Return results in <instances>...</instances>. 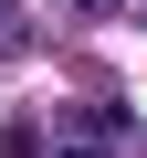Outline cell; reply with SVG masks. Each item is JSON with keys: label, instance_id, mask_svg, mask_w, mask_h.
<instances>
[{"label": "cell", "instance_id": "cell-4", "mask_svg": "<svg viewBox=\"0 0 147 158\" xmlns=\"http://www.w3.org/2000/svg\"><path fill=\"white\" fill-rule=\"evenodd\" d=\"M74 158H105V148H74Z\"/></svg>", "mask_w": 147, "mask_h": 158}, {"label": "cell", "instance_id": "cell-1", "mask_svg": "<svg viewBox=\"0 0 147 158\" xmlns=\"http://www.w3.org/2000/svg\"><path fill=\"white\" fill-rule=\"evenodd\" d=\"M0 158H42V137L32 127H0Z\"/></svg>", "mask_w": 147, "mask_h": 158}, {"label": "cell", "instance_id": "cell-2", "mask_svg": "<svg viewBox=\"0 0 147 158\" xmlns=\"http://www.w3.org/2000/svg\"><path fill=\"white\" fill-rule=\"evenodd\" d=\"M74 11H116V0H74Z\"/></svg>", "mask_w": 147, "mask_h": 158}, {"label": "cell", "instance_id": "cell-3", "mask_svg": "<svg viewBox=\"0 0 147 158\" xmlns=\"http://www.w3.org/2000/svg\"><path fill=\"white\" fill-rule=\"evenodd\" d=\"M0 32H11V0H0Z\"/></svg>", "mask_w": 147, "mask_h": 158}]
</instances>
